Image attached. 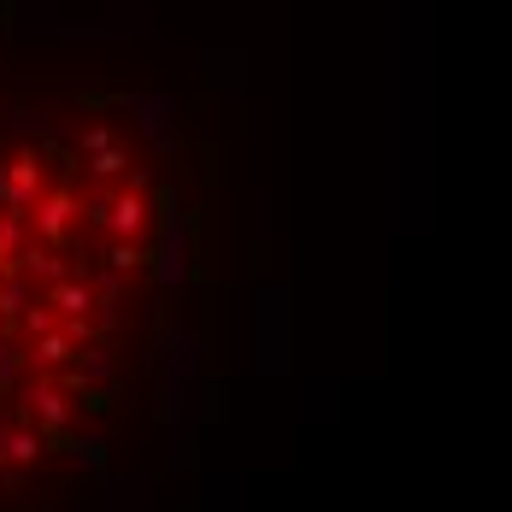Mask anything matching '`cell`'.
Here are the masks:
<instances>
[{"instance_id": "cell-21", "label": "cell", "mask_w": 512, "mask_h": 512, "mask_svg": "<svg viewBox=\"0 0 512 512\" xmlns=\"http://www.w3.org/2000/svg\"><path fill=\"white\" fill-rule=\"evenodd\" d=\"M12 124H18V136H36V142H48V136H53L48 124L30 112V106H18V112H12Z\"/></svg>"}, {"instance_id": "cell-7", "label": "cell", "mask_w": 512, "mask_h": 512, "mask_svg": "<svg viewBox=\"0 0 512 512\" xmlns=\"http://www.w3.org/2000/svg\"><path fill=\"white\" fill-rule=\"evenodd\" d=\"M112 377H118V359H112V348H106V342H89V348H83V359H77V365L65 371V383H71L77 395H95V389H118Z\"/></svg>"}, {"instance_id": "cell-15", "label": "cell", "mask_w": 512, "mask_h": 512, "mask_svg": "<svg viewBox=\"0 0 512 512\" xmlns=\"http://www.w3.org/2000/svg\"><path fill=\"white\" fill-rule=\"evenodd\" d=\"M112 512H148V477H136V483H118Z\"/></svg>"}, {"instance_id": "cell-16", "label": "cell", "mask_w": 512, "mask_h": 512, "mask_svg": "<svg viewBox=\"0 0 512 512\" xmlns=\"http://www.w3.org/2000/svg\"><path fill=\"white\" fill-rule=\"evenodd\" d=\"M77 148H83L89 159H101V154H112V148H118V136H112V124H89V130L77 136Z\"/></svg>"}, {"instance_id": "cell-12", "label": "cell", "mask_w": 512, "mask_h": 512, "mask_svg": "<svg viewBox=\"0 0 512 512\" xmlns=\"http://www.w3.org/2000/svg\"><path fill=\"white\" fill-rule=\"evenodd\" d=\"M142 265H154V254H148L142 242H106L101 271H112V277H124V271H142Z\"/></svg>"}, {"instance_id": "cell-22", "label": "cell", "mask_w": 512, "mask_h": 512, "mask_svg": "<svg viewBox=\"0 0 512 512\" xmlns=\"http://www.w3.org/2000/svg\"><path fill=\"white\" fill-rule=\"evenodd\" d=\"M124 165H130V154H124V148H112V154L89 159V171H95V177H124Z\"/></svg>"}, {"instance_id": "cell-14", "label": "cell", "mask_w": 512, "mask_h": 512, "mask_svg": "<svg viewBox=\"0 0 512 512\" xmlns=\"http://www.w3.org/2000/svg\"><path fill=\"white\" fill-rule=\"evenodd\" d=\"M71 465L77 471H106V436H83V442H71Z\"/></svg>"}, {"instance_id": "cell-13", "label": "cell", "mask_w": 512, "mask_h": 512, "mask_svg": "<svg viewBox=\"0 0 512 512\" xmlns=\"http://www.w3.org/2000/svg\"><path fill=\"white\" fill-rule=\"evenodd\" d=\"M30 307H36V301H30V277L12 271V277L0 283V318H18V324H24V312Z\"/></svg>"}, {"instance_id": "cell-9", "label": "cell", "mask_w": 512, "mask_h": 512, "mask_svg": "<svg viewBox=\"0 0 512 512\" xmlns=\"http://www.w3.org/2000/svg\"><path fill=\"white\" fill-rule=\"evenodd\" d=\"M42 448H48V436H42L36 424H12V430H0V465H36L42 460Z\"/></svg>"}, {"instance_id": "cell-18", "label": "cell", "mask_w": 512, "mask_h": 512, "mask_svg": "<svg viewBox=\"0 0 512 512\" xmlns=\"http://www.w3.org/2000/svg\"><path fill=\"white\" fill-rule=\"evenodd\" d=\"M195 442H201V436H195V424H189V430H177V442H171V465H177V471H189V465L201 460V448H195Z\"/></svg>"}, {"instance_id": "cell-2", "label": "cell", "mask_w": 512, "mask_h": 512, "mask_svg": "<svg viewBox=\"0 0 512 512\" xmlns=\"http://www.w3.org/2000/svg\"><path fill=\"white\" fill-rule=\"evenodd\" d=\"M118 106L136 118L142 142H148L159 159H171L183 148V124H177V101H171V95H118Z\"/></svg>"}, {"instance_id": "cell-6", "label": "cell", "mask_w": 512, "mask_h": 512, "mask_svg": "<svg viewBox=\"0 0 512 512\" xmlns=\"http://www.w3.org/2000/svg\"><path fill=\"white\" fill-rule=\"evenodd\" d=\"M148 224H154V201L148 195H136V189L112 195V212H106V236L112 242H142Z\"/></svg>"}, {"instance_id": "cell-11", "label": "cell", "mask_w": 512, "mask_h": 512, "mask_svg": "<svg viewBox=\"0 0 512 512\" xmlns=\"http://www.w3.org/2000/svg\"><path fill=\"white\" fill-rule=\"evenodd\" d=\"M30 365H36V371H71V365H77V359H71V336H65V330L42 336V342L30 348Z\"/></svg>"}, {"instance_id": "cell-1", "label": "cell", "mask_w": 512, "mask_h": 512, "mask_svg": "<svg viewBox=\"0 0 512 512\" xmlns=\"http://www.w3.org/2000/svg\"><path fill=\"white\" fill-rule=\"evenodd\" d=\"M159 242H154V283L165 295H177V289H189V277H195V230H189V212H183V195L177 189H165L159 195Z\"/></svg>"}, {"instance_id": "cell-4", "label": "cell", "mask_w": 512, "mask_h": 512, "mask_svg": "<svg viewBox=\"0 0 512 512\" xmlns=\"http://www.w3.org/2000/svg\"><path fill=\"white\" fill-rule=\"evenodd\" d=\"M42 154L36 148H24V154L6 159V171H0V206H6V218H30L36 206H42Z\"/></svg>"}, {"instance_id": "cell-19", "label": "cell", "mask_w": 512, "mask_h": 512, "mask_svg": "<svg viewBox=\"0 0 512 512\" xmlns=\"http://www.w3.org/2000/svg\"><path fill=\"white\" fill-rule=\"evenodd\" d=\"M24 330H30L36 342H42V336H53V307H48V301H36V307L24 312Z\"/></svg>"}, {"instance_id": "cell-23", "label": "cell", "mask_w": 512, "mask_h": 512, "mask_svg": "<svg viewBox=\"0 0 512 512\" xmlns=\"http://www.w3.org/2000/svg\"><path fill=\"white\" fill-rule=\"evenodd\" d=\"M6 277H12V259L0 254V283H6Z\"/></svg>"}, {"instance_id": "cell-20", "label": "cell", "mask_w": 512, "mask_h": 512, "mask_svg": "<svg viewBox=\"0 0 512 512\" xmlns=\"http://www.w3.org/2000/svg\"><path fill=\"white\" fill-rule=\"evenodd\" d=\"M24 359H30V354H18V348H0V389H12V383L24 377Z\"/></svg>"}, {"instance_id": "cell-10", "label": "cell", "mask_w": 512, "mask_h": 512, "mask_svg": "<svg viewBox=\"0 0 512 512\" xmlns=\"http://www.w3.org/2000/svg\"><path fill=\"white\" fill-rule=\"evenodd\" d=\"M42 301H48L53 312H65V324H71V318H89V307H95V283L71 277V283H59V289H48Z\"/></svg>"}, {"instance_id": "cell-5", "label": "cell", "mask_w": 512, "mask_h": 512, "mask_svg": "<svg viewBox=\"0 0 512 512\" xmlns=\"http://www.w3.org/2000/svg\"><path fill=\"white\" fill-rule=\"evenodd\" d=\"M24 407H30V424H36L48 442H59V436L71 430V395L53 389V383H30V389H24Z\"/></svg>"}, {"instance_id": "cell-3", "label": "cell", "mask_w": 512, "mask_h": 512, "mask_svg": "<svg viewBox=\"0 0 512 512\" xmlns=\"http://www.w3.org/2000/svg\"><path fill=\"white\" fill-rule=\"evenodd\" d=\"M289 289H265V312H259V371L283 377L289 371Z\"/></svg>"}, {"instance_id": "cell-8", "label": "cell", "mask_w": 512, "mask_h": 512, "mask_svg": "<svg viewBox=\"0 0 512 512\" xmlns=\"http://www.w3.org/2000/svg\"><path fill=\"white\" fill-rule=\"evenodd\" d=\"M71 212H77L71 189H53V195H42V206H36V236H42V248H59V242H65Z\"/></svg>"}, {"instance_id": "cell-17", "label": "cell", "mask_w": 512, "mask_h": 512, "mask_svg": "<svg viewBox=\"0 0 512 512\" xmlns=\"http://www.w3.org/2000/svg\"><path fill=\"white\" fill-rule=\"evenodd\" d=\"M0 254L12 259V265L24 259V218H6V212H0Z\"/></svg>"}]
</instances>
